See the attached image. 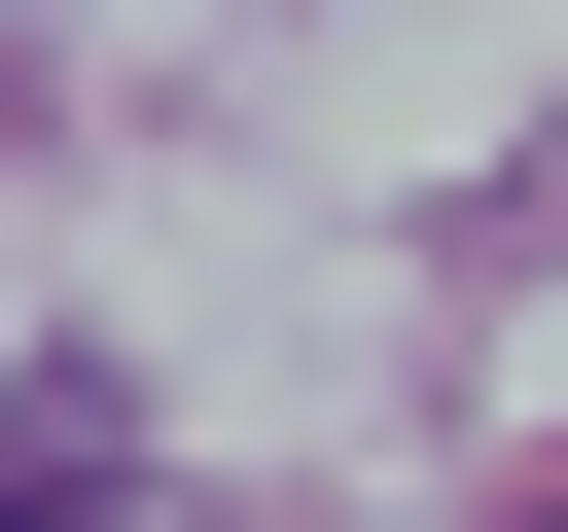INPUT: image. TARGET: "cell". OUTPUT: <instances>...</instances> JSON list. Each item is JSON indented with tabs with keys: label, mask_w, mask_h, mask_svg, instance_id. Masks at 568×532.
<instances>
[]
</instances>
